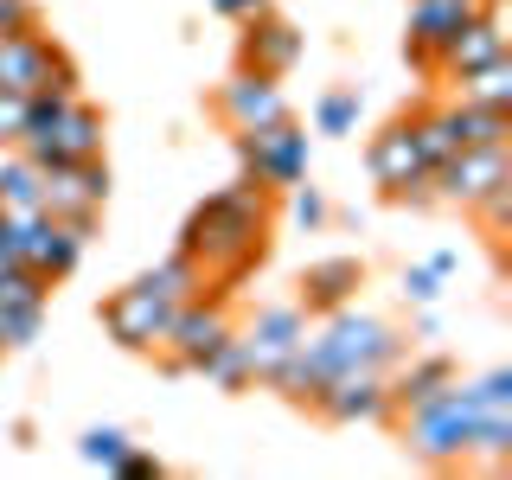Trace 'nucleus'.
Masks as SVG:
<instances>
[{
    "label": "nucleus",
    "instance_id": "obj_19",
    "mask_svg": "<svg viewBox=\"0 0 512 480\" xmlns=\"http://www.w3.org/2000/svg\"><path fill=\"white\" fill-rule=\"evenodd\" d=\"M442 384H455V359H448V352H416V359L404 352V359L391 365V416L429 404Z\"/></svg>",
    "mask_w": 512,
    "mask_h": 480
},
{
    "label": "nucleus",
    "instance_id": "obj_28",
    "mask_svg": "<svg viewBox=\"0 0 512 480\" xmlns=\"http://www.w3.org/2000/svg\"><path fill=\"white\" fill-rule=\"evenodd\" d=\"M52 288H58V282H45L39 269L13 263L7 276H0V301H7V308H39V314H45V308H52Z\"/></svg>",
    "mask_w": 512,
    "mask_h": 480
},
{
    "label": "nucleus",
    "instance_id": "obj_11",
    "mask_svg": "<svg viewBox=\"0 0 512 480\" xmlns=\"http://www.w3.org/2000/svg\"><path fill=\"white\" fill-rule=\"evenodd\" d=\"M506 173H512V141H506V148H455L436 173H429V186H436V205L468 212L480 192H493Z\"/></svg>",
    "mask_w": 512,
    "mask_h": 480
},
{
    "label": "nucleus",
    "instance_id": "obj_13",
    "mask_svg": "<svg viewBox=\"0 0 512 480\" xmlns=\"http://www.w3.org/2000/svg\"><path fill=\"white\" fill-rule=\"evenodd\" d=\"M512 58V45H506V20H500V0H480V7L461 20V32L442 45V58H436V77L448 84V77H461V71H480V64H500Z\"/></svg>",
    "mask_w": 512,
    "mask_h": 480
},
{
    "label": "nucleus",
    "instance_id": "obj_21",
    "mask_svg": "<svg viewBox=\"0 0 512 480\" xmlns=\"http://www.w3.org/2000/svg\"><path fill=\"white\" fill-rule=\"evenodd\" d=\"M45 199V167L20 148H0V212H39Z\"/></svg>",
    "mask_w": 512,
    "mask_h": 480
},
{
    "label": "nucleus",
    "instance_id": "obj_3",
    "mask_svg": "<svg viewBox=\"0 0 512 480\" xmlns=\"http://www.w3.org/2000/svg\"><path fill=\"white\" fill-rule=\"evenodd\" d=\"M231 148H237V173L256 186H269L282 199L288 186L308 180V160H314V135L295 116L263 122V128H231Z\"/></svg>",
    "mask_w": 512,
    "mask_h": 480
},
{
    "label": "nucleus",
    "instance_id": "obj_16",
    "mask_svg": "<svg viewBox=\"0 0 512 480\" xmlns=\"http://www.w3.org/2000/svg\"><path fill=\"white\" fill-rule=\"evenodd\" d=\"M237 64L244 71H263V77H288L301 64V26H288L276 7L244 20V39H237Z\"/></svg>",
    "mask_w": 512,
    "mask_h": 480
},
{
    "label": "nucleus",
    "instance_id": "obj_24",
    "mask_svg": "<svg viewBox=\"0 0 512 480\" xmlns=\"http://www.w3.org/2000/svg\"><path fill=\"white\" fill-rule=\"evenodd\" d=\"M410 135H416V154H423V167L436 173L448 154H455V128H448V103H423L410 109Z\"/></svg>",
    "mask_w": 512,
    "mask_h": 480
},
{
    "label": "nucleus",
    "instance_id": "obj_29",
    "mask_svg": "<svg viewBox=\"0 0 512 480\" xmlns=\"http://www.w3.org/2000/svg\"><path fill=\"white\" fill-rule=\"evenodd\" d=\"M128 442H135V436H128V429H116V423H96V429H84V436H77V455H84L90 461V468H116V461L128 455Z\"/></svg>",
    "mask_w": 512,
    "mask_h": 480
},
{
    "label": "nucleus",
    "instance_id": "obj_20",
    "mask_svg": "<svg viewBox=\"0 0 512 480\" xmlns=\"http://www.w3.org/2000/svg\"><path fill=\"white\" fill-rule=\"evenodd\" d=\"M448 128H455V148H506L512 141V116L506 109H480L448 96Z\"/></svg>",
    "mask_w": 512,
    "mask_h": 480
},
{
    "label": "nucleus",
    "instance_id": "obj_33",
    "mask_svg": "<svg viewBox=\"0 0 512 480\" xmlns=\"http://www.w3.org/2000/svg\"><path fill=\"white\" fill-rule=\"evenodd\" d=\"M109 474H116V480H160V474H167V461H160V455H148V448H135V442H128V455L116 461V468H109Z\"/></svg>",
    "mask_w": 512,
    "mask_h": 480
},
{
    "label": "nucleus",
    "instance_id": "obj_7",
    "mask_svg": "<svg viewBox=\"0 0 512 480\" xmlns=\"http://www.w3.org/2000/svg\"><path fill=\"white\" fill-rule=\"evenodd\" d=\"M103 205H109V167H103V154H96V160H52V167H45V199H39L45 218H64L71 231L96 237Z\"/></svg>",
    "mask_w": 512,
    "mask_h": 480
},
{
    "label": "nucleus",
    "instance_id": "obj_37",
    "mask_svg": "<svg viewBox=\"0 0 512 480\" xmlns=\"http://www.w3.org/2000/svg\"><path fill=\"white\" fill-rule=\"evenodd\" d=\"M423 263L436 269V276H455V269H461V256H455V250H436V256H423Z\"/></svg>",
    "mask_w": 512,
    "mask_h": 480
},
{
    "label": "nucleus",
    "instance_id": "obj_23",
    "mask_svg": "<svg viewBox=\"0 0 512 480\" xmlns=\"http://www.w3.org/2000/svg\"><path fill=\"white\" fill-rule=\"evenodd\" d=\"M359 116H365V96L359 84H333L314 96V135H359Z\"/></svg>",
    "mask_w": 512,
    "mask_h": 480
},
{
    "label": "nucleus",
    "instance_id": "obj_22",
    "mask_svg": "<svg viewBox=\"0 0 512 480\" xmlns=\"http://www.w3.org/2000/svg\"><path fill=\"white\" fill-rule=\"evenodd\" d=\"M448 90H455L461 103L506 109V116H512V58H500V64H480V71H461V77H448Z\"/></svg>",
    "mask_w": 512,
    "mask_h": 480
},
{
    "label": "nucleus",
    "instance_id": "obj_5",
    "mask_svg": "<svg viewBox=\"0 0 512 480\" xmlns=\"http://www.w3.org/2000/svg\"><path fill=\"white\" fill-rule=\"evenodd\" d=\"M0 90L39 96V90H77V64L45 26H20L0 39Z\"/></svg>",
    "mask_w": 512,
    "mask_h": 480
},
{
    "label": "nucleus",
    "instance_id": "obj_9",
    "mask_svg": "<svg viewBox=\"0 0 512 480\" xmlns=\"http://www.w3.org/2000/svg\"><path fill=\"white\" fill-rule=\"evenodd\" d=\"M103 109L84 103V96H71V103L58 109L52 128H39V135H20V154L39 160V167H52V160H96L103 154Z\"/></svg>",
    "mask_w": 512,
    "mask_h": 480
},
{
    "label": "nucleus",
    "instance_id": "obj_30",
    "mask_svg": "<svg viewBox=\"0 0 512 480\" xmlns=\"http://www.w3.org/2000/svg\"><path fill=\"white\" fill-rule=\"evenodd\" d=\"M39 333H45V314L39 308H7V301H0V359H7V352L39 346Z\"/></svg>",
    "mask_w": 512,
    "mask_h": 480
},
{
    "label": "nucleus",
    "instance_id": "obj_34",
    "mask_svg": "<svg viewBox=\"0 0 512 480\" xmlns=\"http://www.w3.org/2000/svg\"><path fill=\"white\" fill-rule=\"evenodd\" d=\"M20 135H26V96L0 90V148H20Z\"/></svg>",
    "mask_w": 512,
    "mask_h": 480
},
{
    "label": "nucleus",
    "instance_id": "obj_27",
    "mask_svg": "<svg viewBox=\"0 0 512 480\" xmlns=\"http://www.w3.org/2000/svg\"><path fill=\"white\" fill-rule=\"evenodd\" d=\"M199 378H205V384H218V391H250V384H256L250 359H244V346H237V333H231V340H224L212 359L199 365Z\"/></svg>",
    "mask_w": 512,
    "mask_h": 480
},
{
    "label": "nucleus",
    "instance_id": "obj_26",
    "mask_svg": "<svg viewBox=\"0 0 512 480\" xmlns=\"http://www.w3.org/2000/svg\"><path fill=\"white\" fill-rule=\"evenodd\" d=\"M468 218L493 237V250H506V237H512V173H506L493 192H480V199L468 205Z\"/></svg>",
    "mask_w": 512,
    "mask_h": 480
},
{
    "label": "nucleus",
    "instance_id": "obj_10",
    "mask_svg": "<svg viewBox=\"0 0 512 480\" xmlns=\"http://www.w3.org/2000/svg\"><path fill=\"white\" fill-rule=\"evenodd\" d=\"M231 333H237V346H244V359H250L256 384H263V378L288 359V352L308 340V314H301L295 301H269V308H256L244 327H231Z\"/></svg>",
    "mask_w": 512,
    "mask_h": 480
},
{
    "label": "nucleus",
    "instance_id": "obj_12",
    "mask_svg": "<svg viewBox=\"0 0 512 480\" xmlns=\"http://www.w3.org/2000/svg\"><path fill=\"white\" fill-rule=\"evenodd\" d=\"M212 116H218L224 128H263V122H282V116H288L282 77H263V71H244V64H237V71L212 90Z\"/></svg>",
    "mask_w": 512,
    "mask_h": 480
},
{
    "label": "nucleus",
    "instance_id": "obj_17",
    "mask_svg": "<svg viewBox=\"0 0 512 480\" xmlns=\"http://www.w3.org/2000/svg\"><path fill=\"white\" fill-rule=\"evenodd\" d=\"M301 295H295V308L320 320V314H333V308H346V301H359V288H365V263L359 256H314L308 269H301Z\"/></svg>",
    "mask_w": 512,
    "mask_h": 480
},
{
    "label": "nucleus",
    "instance_id": "obj_4",
    "mask_svg": "<svg viewBox=\"0 0 512 480\" xmlns=\"http://www.w3.org/2000/svg\"><path fill=\"white\" fill-rule=\"evenodd\" d=\"M231 288H212L205 282L192 301H180L173 308V327H167V340H160V365L167 372H199L212 352L231 340Z\"/></svg>",
    "mask_w": 512,
    "mask_h": 480
},
{
    "label": "nucleus",
    "instance_id": "obj_18",
    "mask_svg": "<svg viewBox=\"0 0 512 480\" xmlns=\"http://www.w3.org/2000/svg\"><path fill=\"white\" fill-rule=\"evenodd\" d=\"M84 250H90V237L84 231H71L64 218H32V231H26V250H20V263L26 269H39L45 282H71L77 276V263H84Z\"/></svg>",
    "mask_w": 512,
    "mask_h": 480
},
{
    "label": "nucleus",
    "instance_id": "obj_2",
    "mask_svg": "<svg viewBox=\"0 0 512 480\" xmlns=\"http://www.w3.org/2000/svg\"><path fill=\"white\" fill-rule=\"evenodd\" d=\"M474 416L480 404L468 397V384H442L429 404H416L404 416H391L397 423V436H404V448L416 461H429V468H461L468 461V442H474Z\"/></svg>",
    "mask_w": 512,
    "mask_h": 480
},
{
    "label": "nucleus",
    "instance_id": "obj_25",
    "mask_svg": "<svg viewBox=\"0 0 512 480\" xmlns=\"http://www.w3.org/2000/svg\"><path fill=\"white\" fill-rule=\"evenodd\" d=\"M141 276H148V282H154V288H160V295H167V301H192V295H199V288H205V269L192 263L186 250L160 256V263H154V269H141Z\"/></svg>",
    "mask_w": 512,
    "mask_h": 480
},
{
    "label": "nucleus",
    "instance_id": "obj_35",
    "mask_svg": "<svg viewBox=\"0 0 512 480\" xmlns=\"http://www.w3.org/2000/svg\"><path fill=\"white\" fill-rule=\"evenodd\" d=\"M205 7H212L218 20L244 26V20H256V13H269V7H276V0H205Z\"/></svg>",
    "mask_w": 512,
    "mask_h": 480
},
{
    "label": "nucleus",
    "instance_id": "obj_36",
    "mask_svg": "<svg viewBox=\"0 0 512 480\" xmlns=\"http://www.w3.org/2000/svg\"><path fill=\"white\" fill-rule=\"evenodd\" d=\"M20 26H39V7H32V0H0V39L20 32Z\"/></svg>",
    "mask_w": 512,
    "mask_h": 480
},
{
    "label": "nucleus",
    "instance_id": "obj_38",
    "mask_svg": "<svg viewBox=\"0 0 512 480\" xmlns=\"http://www.w3.org/2000/svg\"><path fill=\"white\" fill-rule=\"evenodd\" d=\"M7 269H13V256H7V250H0V276H7Z\"/></svg>",
    "mask_w": 512,
    "mask_h": 480
},
{
    "label": "nucleus",
    "instance_id": "obj_14",
    "mask_svg": "<svg viewBox=\"0 0 512 480\" xmlns=\"http://www.w3.org/2000/svg\"><path fill=\"white\" fill-rule=\"evenodd\" d=\"M314 416L327 423H391V372H340L314 397Z\"/></svg>",
    "mask_w": 512,
    "mask_h": 480
},
{
    "label": "nucleus",
    "instance_id": "obj_8",
    "mask_svg": "<svg viewBox=\"0 0 512 480\" xmlns=\"http://www.w3.org/2000/svg\"><path fill=\"white\" fill-rule=\"evenodd\" d=\"M173 308H180V301H167L148 276H135L103 301V333L122 352H160V340H167V327H173Z\"/></svg>",
    "mask_w": 512,
    "mask_h": 480
},
{
    "label": "nucleus",
    "instance_id": "obj_6",
    "mask_svg": "<svg viewBox=\"0 0 512 480\" xmlns=\"http://www.w3.org/2000/svg\"><path fill=\"white\" fill-rule=\"evenodd\" d=\"M365 167H372V180L391 205H436V186H429V167H423V154H416L410 116L384 122L378 135L365 141Z\"/></svg>",
    "mask_w": 512,
    "mask_h": 480
},
{
    "label": "nucleus",
    "instance_id": "obj_1",
    "mask_svg": "<svg viewBox=\"0 0 512 480\" xmlns=\"http://www.w3.org/2000/svg\"><path fill=\"white\" fill-rule=\"evenodd\" d=\"M269 237H276V192L237 173L231 186L205 192L180 224V250L205 269L212 288H237L250 269H263Z\"/></svg>",
    "mask_w": 512,
    "mask_h": 480
},
{
    "label": "nucleus",
    "instance_id": "obj_32",
    "mask_svg": "<svg viewBox=\"0 0 512 480\" xmlns=\"http://www.w3.org/2000/svg\"><path fill=\"white\" fill-rule=\"evenodd\" d=\"M282 199H288V218H295L301 231H320V224L333 218V205L320 199V186H308V180H301V186H288Z\"/></svg>",
    "mask_w": 512,
    "mask_h": 480
},
{
    "label": "nucleus",
    "instance_id": "obj_31",
    "mask_svg": "<svg viewBox=\"0 0 512 480\" xmlns=\"http://www.w3.org/2000/svg\"><path fill=\"white\" fill-rule=\"evenodd\" d=\"M397 288H404V301H410V308H436V301H442V288H448V276H436L429 263H404Z\"/></svg>",
    "mask_w": 512,
    "mask_h": 480
},
{
    "label": "nucleus",
    "instance_id": "obj_15",
    "mask_svg": "<svg viewBox=\"0 0 512 480\" xmlns=\"http://www.w3.org/2000/svg\"><path fill=\"white\" fill-rule=\"evenodd\" d=\"M480 7V0H410V26H404V58L416 64V71L436 77V58L442 45L461 32V20Z\"/></svg>",
    "mask_w": 512,
    "mask_h": 480
}]
</instances>
